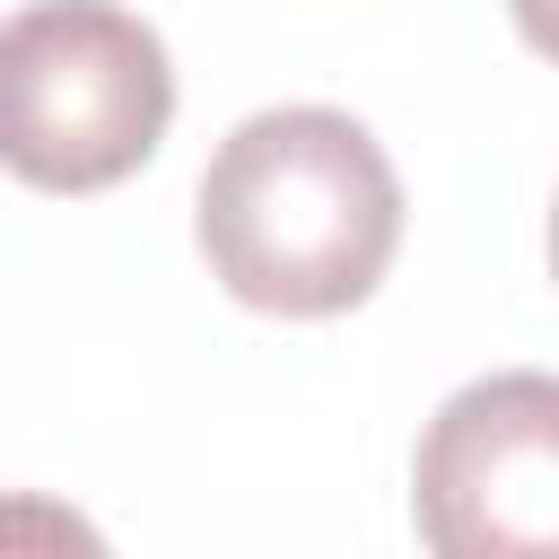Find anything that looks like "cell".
<instances>
[{"instance_id": "obj_5", "label": "cell", "mask_w": 559, "mask_h": 559, "mask_svg": "<svg viewBox=\"0 0 559 559\" xmlns=\"http://www.w3.org/2000/svg\"><path fill=\"white\" fill-rule=\"evenodd\" d=\"M550 271H559V210H550Z\"/></svg>"}, {"instance_id": "obj_4", "label": "cell", "mask_w": 559, "mask_h": 559, "mask_svg": "<svg viewBox=\"0 0 559 559\" xmlns=\"http://www.w3.org/2000/svg\"><path fill=\"white\" fill-rule=\"evenodd\" d=\"M515 9V35L542 52V61H559V0H507Z\"/></svg>"}, {"instance_id": "obj_2", "label": "cell", "mask_w": 559, "mask_h": 559, "mask_svg": "<svg viewBox=\"0 0 559 559\" xmlns=\"http://www.w3.org/2000/svg\"><path fill=\"white\" fill-rule=\"evenodd\" d=\"M175 61L114 0H35L0 17V166L35 192H105L157 157Z\"/></svg>"}, {"instance_id": "obj_3", "label": "cell", "mask_w": 559, "mask_h": 559, "mask_svg": "<svg viewBox=\"0 0 559 559\" xmlns=\"http://www.w3.org/2000/svg\"><path fill=\"white\" fill-rule=\"evenodd\" d=\"M411 515L445 559H559V376L463 384L419 437Z\"/></svg>"}, {"instance_id": "obj_1", "label": "cell", "mask_w": 559, "mask_h": 559, "mask_svg": "<svg viewBox=\"0 0 559 559\" xmlns=\"http://www.w3.org/2000/svg\"><path fill=\"white\" fill-rule=\"evenodd\" d=\"M402 245V175L358 114H245L201 166V253L236 306L349 314Z\"/></svg>"}]
</instances>
